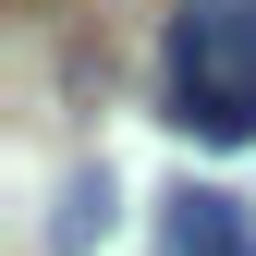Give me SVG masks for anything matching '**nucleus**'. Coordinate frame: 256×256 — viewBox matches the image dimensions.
<instances>
[{"mask_svg":"<svg viewBox=\"0 0 256 256\" xmlns=\"http://www.w3.org/2000/svg\"><path fill=\"white\" fill-rule=\"evenodd\" d=\"M158 244L171 256H256V208L220 196V183H183V196L158 208Z\"/></svg>","mask_w":256,"mask_h":256,"instance_id":"nucleus-2","label":"nucleus"},{"mask_svg":"<svg viewBox=\"0 0 256 256\" xmlns=\"http://www.w3.org/2000/svg\"><path fill=\"white\" fill-rule=\"evenodd\" d=\"M110 220H122V183H110V158H86L74 183H61V208H49V256H86V244H110Z\"/></svg>","mask_w":256,"mask_h":256,"instance_id":"nucleus-3","label":"nucleus"},{"mask_svg":"<svg viewBox=\"0 0 256 256\" xmlns=\"http://www.w3.org/2000/svg\"><path fill=\"white\" fill-rule=\"evenodd\" d=\"M171 122L208 146H256V0H183L171 12Z\"/></svg>","mask_w":256,"mask_h":256,"instance_id":"nucleus-1","label":"nucleus"}]
</instances>
